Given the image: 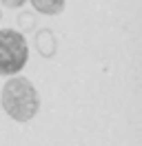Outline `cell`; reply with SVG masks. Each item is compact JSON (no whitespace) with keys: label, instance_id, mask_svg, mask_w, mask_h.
I'll return each mask as SVG.
<instances>
[{"label":"cell","instance_id":"1","mask_svg":"<svg viewBox=\"0 0 142 146\" xmlns=\"http://www.w3.org/2000/svg\"><path fill=\"white\" fill-rule=\"evenodd\" d=\"M0 106L18 124H27L40 113V93L29 78L20 73L7 78L0 91Z\"/></svg>","mask_w":142,"mask_h":146},{"label":"cell","instance_id":"2","mask_svg":"<svg viewBox=\"0 0 142 146\" xmlns=\"http://www.w3.org/2000/svg\"><path fill=\"white\" fill-rule=\"evenodd\" d=\"M29 44L18 29H0V75L11 78L27 66Z\"/></svg>","mask_w":142,"mask_h":146},{"label":"cell","instance_id":"3","mask_svg":"<svg viewBox=\"0 0 142 146\" xmlns=\"http://www.w3.org/2000/svg\"><path fill=\"white\" fill-rule=\"evenodd\" d=\"M33 46L38 55L44 58V60H51L53 55L58 53V38L49 27H42V29H36L33 33Z\"/></svg>","mask_w":142,"mask_h":146},{"label":"cell","instance_id":"4","mask_svg":"<svg viewBox=\"0 0 142 146\" xmlns=\"http://www.w3.org/2000/svg\"><path fill=\"white\" fill-rule=\"evenodd\" d=\"M36 13H42V16H60L64 11L67 0H27Z\"/></svg>","mask_w":142,"mask_h":146},{"label":"cell","instance_id":"5","mask_svg":"<svg viewBox=\"0 0 142 146\" xmlns=\"http://www.w3.org/2000/svg\"><path fill=\"white\" fill-rule=\"evenodd\" d=\"M16 25L20 33H29V31H36V25H38V16L36 11H20L16 16Z\"/></svg>","mask_w":142,"mask_h":146},{"label":"cell","instance_id":"6","mask_svg":"<svg viewBox=\"0 0 142 146\" xmlns=\"http://www.w3.org/2000/svg\"><path fill=\"white\" fill-rule=\"evenodd\" d=\"M25 2L27 0H0V5L7 9H20V7H25Z\"/></svg>","mask_w":142,"mask_h":146},{"label":"cell","instance_id":"7","mask_svg":"<svg viewBox=\"0 0 142 146\" xmlns=\"http://www.w3.org/2000/svg\"><path fill=\"white\" fill-rule=\"evenodd\" d=\"M0 22H2V9H0Z\"/></svg>","mask_w":142,"mask_h":146}]
</instances>
